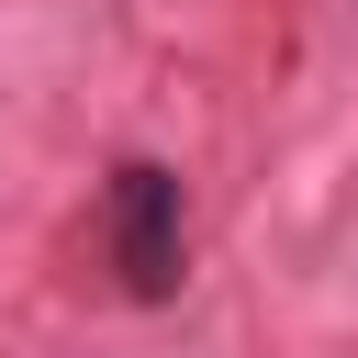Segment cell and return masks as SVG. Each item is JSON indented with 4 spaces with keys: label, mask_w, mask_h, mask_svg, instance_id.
Returning <instances> with one entry per match:
<instances>
[{
    "label": "cell",
    "mask_w": 358,
    "mask_h": 358,
    "mask_svg": "<svg viewBox=\"0 0 358 358\" xmlns=\"http://www.w3.org/2000/svg\"><path fill=\"white\" fill-rule=\"evenodd\" d=\"M101 235H112V268H123L134 302H179V280H190V201H179V168L123 157L112 190H101Z\"/></svg>",
    "instance_id": "cell-1"
}]
</instances>
